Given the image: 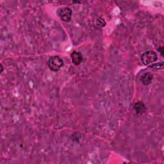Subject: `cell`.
Instances as JSON below:
<instances>
[{
  "label": "cell",
  "mask_w": 164,
  "mask_h": 164,
  "mask_svg": "<svg viewBox=\"0 0 164 164\" xmlns=\"http://www.w3.org/2000/svg\"><path fill=\"white\" fill-rule=\"evenodd\" d=\"M3 65H2V64H1V74L3 73Z\"/></svg>",
  "instance_id": "10"
},
{
  "label": "cell",
  "mask_w": 164,
  "mask_h": 164,
  "mask_svg": "<svg viewBox=\"0 0 164 164\" xmlns=\"http://www.w3.org/2000/svg\"><path fill=\"white\" fill-rule=\"evenodd\" d=\"M153 79V75L151 73H145L141 76L140 81L143 85H148L151 83Z\"/></svg>",
  "instance_id": "5"
},
{
  "label": "cell",
  "mask_w": 164,
  "mask_h": 164,
  "mask_svg": "<svg viewBox=\"0 0 164 164\" xmlns=\"http://www.w3.org/2000/svg\"><path fill=\"white\" fill-rule=\"evenodd\" d=\"M94 25L96 29H101L106 25V22L103 18H99L95 19Z\"/></svg>",
  "instance_id": "7"
},
{
  "label": "cell",
  "mask_w": 164,
  "mask_h": 164,
  "mask_svg": "<svg viewBox=\"0 0 164 164\" xmlns=\"http://www.w3.org/2000/svg\"><path fill=\"white\" fill-rule=\"evenodd\" d=\"M72 10L69 7H62L58 9L57 15L63 22H69L72 18Z\"/></svg>",
  "instance_id": "3"
},
{
  "label": "cell",
  "mask_w": 164,
  "mask_h": 164,
  "mask_svg": "<svg viewBox=\"0 0 164 164\" xmlns=\"http://www.w3.org/2000/svg\"><path fill=\"white\" fill-rule=\"evenodd\" d=\"M141 61L143 64L145 65H150L153 63L158 59L156 53L153 51L145 52L141 55Z\"/></svg>",
  "instance_id": "2"
},
{
  "label": "cell",
  "mask_w": 164,
  "mask_h": 164,
  "mask_svg": "<svg viewBox=\"0 0 164 164\" xmlns=\"http://www.w3.org/2000/svg\"><path fill=\"white\" fill-rule=\"evenodd\" d=\"M47 65L50 70L57 72L63 66V61L58 56H53L49 58Z\"/></svg>",
  "instance_id": "1"
},
{
  "label": "cell",
  "mask_w": 164,
  "mask_h": 164,
  "mask_svg": "<svg viewBox=\"0 0 164 164\" xmlns=\"http://www.w3.org/2000/svg\"><path fill=\"white\" fill-rule=\"evenodd\" d=\"M134 108L137 113L138 114H142L144 113L146 110V107L145 105L140 101H138L134 104Z\"/></svg>",
  "instance_id": "6"
},
{
  "label": "cell",
  "mask_w": 164,
  "mask_h": 164,
  "mask_svg": "<svg viewBox=\"0 0 164 164\" xmlns=\"http://www.w3.org/2000/svg\"><path fill=\"white\" fill-rule=\"evenodd\" d=\"M71 58L72 60V62L75 65H79L82 61H83V55L79 52H73L71 54Z\"/></svg>",
  "instance_id": "4"
},
{
  "label": "cell",
  "mask_w": 164,
  "mask_h": 164,
  "mask_svg": "<svg viewBox=\"0 0 164 164\" xmlns=\"http://www.w3.org/2000/svg\"><path fill=\"white\" fill-rule=\"evenodd\" d=\"M149 67L151 69L160 70V69H163L164 68V63H163V62H160V63H155V64L150 65Z\"/></svg>",
  "instance_id": "8"
},
{
  "label": "cell",
  "mask_w": 164,
  "mask_h": 164,
  "mask_svg": "<svg viewBox=\"0 0 164 164\" xmlns=\"http://www.w3.org/2000/svg\"><path fill=\"white\" fill-rule=\"evenodd\" d=\"M159 51H160V52L161 53V55H162V56H163V47H160V48H159Z\"/></svg>",
  "instance_id": "9"
}]
</instances>
